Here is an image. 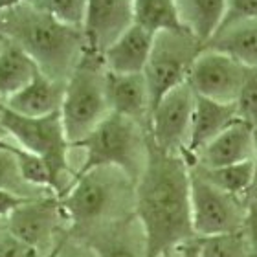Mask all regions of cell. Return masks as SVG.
Masks as SVG:
<instances>
[{
	"instance_id": "cell-1",
	"label": "cell",
	"mask_w": 257,
	"mask_h": 257,
	"mask_svg": "<svg viewBox=\"0 0 257 257\" xmlns=\"http://www.w3.org/2000/svg\"><path fill=\"white\" fill-rule=\"evenodd\" d=\"M134 215L145 233L147 257L193 241L189 209V164L149 142V156L134 186Z\"/></svg>"
},
{
	"instance_id": "cell-2",
	"label": "cell",
	"mask_w": 257,
	"mask_h": 257,
	"mask_svg": "<svg viewBox=\"0 0 257 257\" xmlns=\"http://www.w3.org/2000/svg\"><path fill=\"white\" fill-rule=\"evenodd\" d=\"M0 39L15 44L54 79L66 81L85 52L81 28L70 26L30 2L0 15Z\"/></svg>"
},
{
	"instance_id": "cell-3",
	"label": "cell",
	"mask_w": 257,
	"mask_h": 257,
	"mask_svg": "<svg viewBox=\"0 0 257 257\" xmlns=\"http://www.w3.org/2000/svg\"><path fill=\"white\" fill-rule=\"evenodd\" d=\"M134 182L114 167H96L75 177L59 204L72 235L88 231L134 213Z\"/></svg>"
},
{
	"instance_id": "cell-4",
	"label": "cell",
	"mask_w": 257,
	"mask_h": 257,
	"mask_svg": "<svg viewBox=\"0 0 257 257\" xmlns=\"http://www.w3.org/2000/svg\"><path fill=\"white\" fill-rule=\"evenodd\" d=\"M70 149L79 153L74 178L96 167H114L136 182L149 156V133L145 125L110 112Z\"/></svg>"
},
{
	"instance_id": "cell-5",
	"label": "cell",
	"mask_w": 257,
	"mask_h": 257,
	"mask_svg": "<svg viewBox=\"0 0 257 257\" xmlns=\"http://www.w3.org/2000/svg\"><path fill=\"white\" fill-rule=\"evenodd\" d=\"M110 114L107 68L101 55L85 50L66 79L59 116L68 144H77Z\"/></svg>"
},
{
	"instance_id": "cell-6",
	"label": "cell",
	"mask_w": 257,
	"mask_h": 257,
	"mask_svg": "<svg viewBox=\"0 0 257 257\" xmlns=\"http://www.w3.org/2000/svg\"><path fill=\"white\" fill-rule=\"evenodd\" d=\"M0 133L24 151L41 156L52 171L55 195H64L74 180V171L70 166V144L64 136L59 112L44 118H26L11 112L0 103Z\"/></svg>"
},
{
	"instance_id": "cell-7",
	"label": "cell",
	"mask_w": 257,
	"mask_h": 257,
	"mask_svg": "<svg viewBox=\"0 0 257 257\" xmlns=\"http://www.w3.org/2000/svg\"><path fill=\"white\" fill-rule=\"evenodd\" d=\"M204 44L193 37L188 30L156 33L151 54L144 68V77L149 88L151 108L167 92L188 83V75Z\"/></svg>"
},
{
	"instance_id": "cell-8",
	"label": "cell",
	"mask_w": 257,
	"mask_h": 257,
	"mask_svg": "<svg viewBox=\"0 0 257 257\" xmlns=\"http://www.w3.org/2000/svg\"><path fill=\"white\" fill-rule=\"evenodd\" d=\"M189 209L193 235L211 237L242 230L246 200L233 197L189 167Z\"/></svg>"
},
{
	"instance_id": "cell-9",
	"label": "cell",
	"mask_w": 257,
	"mask_h": 257,
	"mask_svg": "<svg viewBox=\"0 0 257 257\" xmlns=\"http://www.w3.org/2000/svg\"><path fill=\"white\" fill-rule=\"evenodd\" d=\"M195 92L188 83L173 88L151 108L147 133L153 147L166 155L184 156L191 131Z\"/></svg>"
},
{
	"instance_id": "cell-10",
	"label": "cell",
	"mask_w": 257,
	"mask_h": 257,
	"mask_svg": "<svg viewBox=\"0 0 257 257\" xmlns=\"http://www.w3.org/2000/svg\"><path fill=\"white\" fill-rule=\"evenodd\" d=\"M246 72L248 68L233 57L204 46L189 70L188 85L198 97L235 105Z\"/></svg>"
},
{
	"instance_id": "cell-11",
	"label": "cell",
	"mask_w": 257,
	"mask_h": 257,
	"mask_svg": "<svg viewBox=\"0 0 257 257\" xmlns=\"http://www.w3.org/2000/svg\"><path fill=\"white\" fill-rule=\"evenodd\" d=\"M63 222H66V219L61 209L59 198L50 195L28 200L6 220V228L17 241L39 252L46 244L54 246L57 242V231Z\"/></svg>"
},
{
	"instance_id": "cell-12",
	"label": "cell",
	"mask_w": 257,
	"mask_h": 257,
	"mask_svg": "<svg viewBox=\"0 0 257 257\" xmlns=\"http://www.w3.org/2000/svg\"><path fill=\"white\" fill-rule=\"evenodd\" d=\"M133 24V0H86L81 22L85 50L101 55Z\"/></svg>"
},
{
	"instance_id": "cell-13",
	"label": "cell",
	"mask_w": 257,
	"mask_h": 257,
	"mask_svg": "<svg viewBox=\"0 0 257 257\" xmlns=\"http://www.w3.org/2000/svg\"><path fill=\"white\" fill-rule=\"evenodd\" d=\"M79 239L96 257H147L145 233L134 213L99 226Z\"/></svg>"
},
{
	"instance_id": "cell-14",
	"label": "cell",
	"mask_w": 257,
	"mask_h": 257,
	"mask_svg": "<svg viewBox=\"0 0 257 257\" xmlns=\"http://www.w3.org/2000/svg\"><path fill=\"white\" fill-rule=\"evenodd\" d=\"M253 156V127L237 119L235 123L222 131L208 145H204L193 156L189 166L200 169H219L252 160Z\"/></svg>"
},
{
	"instance_id": "cell-15",
	"label": "cell",
	"mask_w": 257,
	"mask_h": 257,
	"mask_svg": "<svg viewBox=\"0 0 257 257\" xmlns=\"http://www.w3.org/2000/svg\"><path fill=\"white\" fill-rule=\"evenodd\" d=\"M64 86L66 81L54 79L43 74L41 70L37 75L28 83L21 92L6 99L2 105L10 108L11 112L26 118H44L52 116L61 110L64 97Z\"/></svg>"
},
{
	"instance_id": "cell-16",
	"label": "cell",
	"mask_w": 257,
	"mask_h": 257,
	"mask_svg": "<svg viewBox=\"0 0 257 257\" xmlns=\"http://www.w3.org/2000/svg\"><path fill=\"white\" fill-rule=\"evenodd\" d=\"M107 101L110 112L138 123H149L151 97L144 74L107 72Z\"/></svg>"
},
{
	"instance_id": "cell-17",
	"label": "cell",
	"mask_w": 257,
	"mask_h": 257,
	"mask_svg": "<svg viewBox=\"0 0 257 257\" xmlns=\"http://www.w3.org/2000/svg\"><path fill=\"white\" fill-rule=\"evenodd\" d=\"M237 119H239V116H237L235 105L217 103L197 96L188 147H186V153H184L186 162L189 164L193 160V156L197 155L204 145H208L222 131H226L231 123H235Z\"/></svg>"
},
{
	"instance_id": "cell-18",
	"label": "cell",
	"mask_w": 257,
	"mask_h": 257,
	"mask_svg": "<svg viewBox=\"0 0 257 257\" xmlns=\"http://www.w3.org/2000/svg\"><path fill=\"white\" fill-rule=\"evenodd\" d=\"M155 35L133 24L101 54L107 72L112 74H144Z\"/></svg>"
},
{
	"instance_id": "cell-19",
	"label": "cell",
	"mask_w": 257,
	"mask_h": 257,
	"mask_svg": "<svg viewBox=\"0 0 257 257\" xmlns=\"http://www.w3.org/2000/svg\"><path fill=\"white\" fill-rule=\"evenodd\" d=\"M206 48L230 55L248 70H257V19L219 30L208 41Z\"/></svg>"
},
{
	"instance_id": "cell-20",
	"label": "cell",
	"mask_w": 257,
	"mask_h": 257,
	"mask_svg": "<svg viewBox=\"0 0 257 257\" xmlns=\"http://www.w3.org/2000/svg\"><path fill=\"white\" fill-rule=\"evenodd\" d=\"M184 30L206 46L220 26L226 0H175Z\"/></svg>"
},
{
	"instance_id": "cell-21",
	"label": "cell",
	"mask_w": 257,
	"mask_h": 257,
	"mask_svg": "<svg viewBox=\"0 0 257 257\" xmlns=\"http://www.w3.org/2000/svg\"><path fill=\"white\" fill-rule=\"evenodd\" d=\"M39 68L21 48L2 41L0 48V103L21 92L37 75Z\"/></svg>"
},
{
	"instance_id": "cell-22",
	"label": "cell",
	"mask_w": 257,
	"mask_h": 257,
	"mask_svg": "<svg viewBox=\"0 0 257 257\" xmlns=\"http://www.w3.org/2000/svg\"><path fill=\"white\" fill-rule=\"evenodd\" d=\"M134 24L156 35L162 32L184 30L175 0H133Z\"/></svg>"
},
{
	"instance_id": "cell-23",
	"label": "cell",
	"mask_w": 257,
	"mask_h": 257,
	"mask_svg": "<svg viewBox=\"0 0 257 257\" xmlns=\"http://www.w3.org/2000/svg\"><path fill=\"white\" fill-rule=\"evenodd\" d=\"M197 169L204 178H208L209 182L217 186L222 191L230 193L233 197L244 198L250 195L255 184V171H253V162H241L235 166H226L219 169H200V167L189 166Z\"/></svg>"
},
{
	"instance_id": "cell-24",
	"label": "cell",
	"mask_w": 257,
	"mask_h": 257,
	"mask_svg": "<svg viewBox=\"0 0 257 257\" xmlns=\"http://www.w3.org/2000/svg\"><path fill=\"white\" fill-rule=\"evenodd\" d=\"M197 257H248L246 241L241 231L211 237H195Z\"/></svg>"
},
{
	"instance_id": "cell-25",
	"label": "cell",
	"mask_w": 257,
	"mask_h": 257,
	"mask_svg": "<svg viewBox=\"0 0 257 257\" xmlns=\"http://www.w3.org/2000/svg\"><path fill=\"white\" fill-rule=\"evenodd\" d=\"M28 2L39 10L46 11L48 15L55 17L64 24L81 28L86 0H28Z\"/></svg>"
},
{
	"instance_id": "cell-26",
	"label": "cell",
	"mask_w": 257,
	"mask_h": 257,
	"mask_svg": "<svg viewBox=\"0 0 257 257\" xmlns=\"http://www.w3.org/2000/svg\"><path fill=\"white\" fill-rule=\"evenodd\" d=\"M0 188L13 189V191L22 193L26 197H43V193L35 191L22 182L15 158L11 155V151L8 149V145L4 144L2 136H0Z\"/></svg>"
},
{
	"instance_id": "cell-27",
	"label": "cell",
	"mask_w": 257,
	"mask_h": 257,
	"mask_svg": "<svg viewBox=\"0 0 257 257\" xmlns=\"http://www.w3.org/2000/svg\"><path fill=\"white\" fill-rule=\"evenodd\" d=\"M237 116L241 121L257 127V70H248L239 97L235 101Z\"/></svg>"
},
{
	"instance_id": "cell-28",
	"label": "cell",
	"mask_w": 257,
	"mask_h": 257,
	"mask_svg": "<svg viewBox=\"0 0 257 257\" xmlns=\"http://www.w3.org/2000/svg\"><path fill=\"white\" fill-rule=\"evenodd\" d=\"M253 19H257V0H226L224 15H222L219 30L237 24V22L253 21Z\"/></svg>"
},
{
	"instance_id": "cell-29",
	"label": "cell",
	"mask_w": 257,
	"mask_h": 257,
	"mask_svg": "<svg viewBox=\"0 0 257 257\" xmlns=\"http://www.w3.org/2000/svg\"><path fill=\"white\" fill-rule=\"evenodd\" d=\"M241 233L246 241L248 257H257V189H252L246 197V213Z\"/></svg>"
},
{
	"instance_id": "cell-30",
	"label": "cell",
	"mask_w": 257,
	"mask_h": 257,
	"mask_svg": "<svg viewBox=\"0 0 257 257\" xmlns=\"http://www.w3.org/2000/svg\"><path fill=\"white\" fill-rule=\"evenodd\" d=\"M48 257H96V253L92 252V248L83 239L70 233L57 239Z\"/></svg>"
},
{
	"instance_id": "cell-31",
	"label": "cell",
	"mask_w": 257,
	"mask_h": 257,
	"mask_svg": "<svg viewBox=\"0 0 257 257\" xmlns=\"http://www.w3.org/2000/svg\"><path fill=\"white\" fill-rule=\"evenodd\" d=\"M35 197H26V195H22V193H17L13 189H6V188H0V220L6 222V220L10 219L11 215L15 213L17 209L24 206L28 200H32Z\"/></svg>"
},
{
	"instance_id": "cell-32",
	"label": "cell",
	"mask_w": 257,
	"mask_h": 257,
	"mask_svg": "<svg viewBox=\"0 0 257 257\" xmlns=\"http://www.w3.org/2000/svg\"><path fill=\"white\" fill-rule=\"evenodd\" d=\"M0 257H39V252L32 246H26L24 242L17 241L10 233H6L0 239Z\"/></svg>"
},
{
	"instance_id": "cell-33",
	"label": "cell",
	"mask_w": 257,
	"mask_h": 257,
	"mask_svg": "<svg viewBox=\"0 0 257 257\" xmlns=\"http://www.w3.org/2000/svg\"><path fill=\"white\" fill-rule=\"evenodd\" d=\"M178 257H197V241L186 242L182 246L178 248Z\"/></svg>"
},
{
	"instance_id": "cell-34",
	"label": "cell",
	"mask_w": 257,
	"mask_h": 257,
	"mask_svg": "<svg viewBox=\"0 0 257 257\" xmlns=\"http://www.w3.org/2000/svg\"><path fill=\"white\" fill-rule=\"evenodd\" d=\"M24 2H28V0H0V15H4L6 11L13 10V8L24 4Z\"/></svg>"
},
{
	"instance_id": "cell-35",
	"label": "cell",
	"mask_w": 257,
	"mask_h": 257,
	"mask_svg": "<svg viewBox=\"0 0 257 257\" xmlns=\"http://www.w3.org/2000/svg\"><path fill=\"white\" fill-rule=\"evenodd\" d=\"M253 171H255V184H253V189H257V127H253Z\"/></svg>"
},
{
	"instance_id": "cell-36",
	"label": "cell",
	"mask_w": 257,
	"mask_h": 257,
	"mask_svg": "<svg viewBox=\"0 0 257 257\" xmlns=\"http://www.w3.org/2000/svg\"><path fill=\"white\" fill-rule=\"evenodd\" d=\"M156 257H178V248H175V250H169V252H164L160 253V255Z\"/></svg>"
},
{
	"instance_id": "cell-37",
	"label": "cell",
	"mask_w": 257,
	"mask_h": 257,
	"mask_svg": "<svg viewBox=\"0 0 257 257\" xmlns=\"http://www.w3.org/2000/svg\"><path fill=\"white\" fill-rule=\"evenodd\" d=\"M4 226H6V222H2V220H0V239L8 233V228H4Z\"/></svg>"
},
{
	"instance_id": "cell-38",
	"label": "cell",
	"mask_w": 257,
	"mask_h": 257,
	"mask_svg": "<svg viewBox=\"0 0 257 257\" xmlns=\"http://www.w3.org/2000/svg\"><path fill=\"white\" fill-rule=\"evenodd\" d=\"M0 48H2V39H0Z\"/></svg>"
}]
</instances>
